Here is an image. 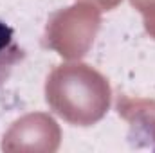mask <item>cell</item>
<instances>
[{"label":"cell","mask_w":155,"mask_h":153,"mask_svg":"<svg viewBox=\"0 0 155 153\" xmlns=\"http://www.w3.org/2000/svg\"><path fill=\"white\" fill-rule=\"evenodd\" d=\"M49 108L74 126H92L110 108L112 88L108 79L87 63L58 65L45 81Z\"/></svg>","instance_id":"obj_1"},{"label":"cell","mask_w":155,"mask_h":153,"mask_svg":"<svg viewBox=\"0 0 155 153\" xmlns=\"http://www.w3.org/2000/svg\"><path fill=\"white\" fill-rule=\"evenodd\" d=\"M101 27V13L92 4H74L52 13L45 25L43 45L65 60L83 58Z\"/></svg>","instance_id":"obj_2"},{"label":"cell","mask_w":155,"mask_h":153,"mask_svg":"<svg viewBox=\"0 0 155 153\" xmlns=\"http://www.w3.org/2000/svg\"><path fill=\"white\" fill-rule=\"evenodd\" d=\"M61 142V130L49 114L35 112L16 119L4 133L2 150L9 153H54Z\"/></svg>","instance_id":"obj_3"},{"label":"cell","mask_w":155,"mask_h":153,"mask_svg":"<svg viewBox=\"0 0 155 153\" xmlns=\"http://www.w3.org/2000/svg\"><path fill=\"white\" fill-rule=\"evenodd\" d=\"M116 110L130 124V139L137 146L155 144V99L123 94L117 97Z\"/></svg>","instance_id":"obj_4"},{"label":"cell","mask_w":155,"mask_h":153,"mask_svg":"<svg viewBox=\"0 0 155 153\" xmlns=\"http://www.w3.org/2000/svg\"><path fill=\"white\" fill-rule=\"evenodd\" d=\"M24 49L15 40V31L0 20V86L7 81L13 69L24 60Z\"/></svg>","instance_id":"obj_5"},{"label":"cell","mask_w":155,"mask_h":153,"mask_svg":"<svg viewBox=\"0 0 155 153\" xmlns=\"http://www.w3.org/2000/svg\"><path fill=\"white\" fill-rule=\"evenodd\" d=\"M130 4L143 15L144 31L155 40V0H130Z\"/></svg>","instance_id":"obj_6"},{"label":"cell","mask_w":155,"mask_h":153,"mask_svg":"<svg viewBox=\"0 0 155 153\" xmlns=\"http://www.w3.org/2000/svg\"><path fill=\"white\" fill-rule=\"evenodd\" d=\"M83 2H88L92 5H96L99 11H112V9H116L123 0H83Z\"/></svg>","instance_id":"obj_7"}]
</instances>
